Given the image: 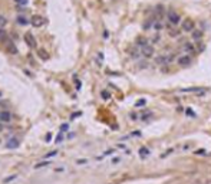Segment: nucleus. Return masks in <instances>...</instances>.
I'll list each match as a JSON object with an SVG mask.
<instances>
[{
  "label": "nucleus",
  "mask_w": 211,
  "mask_h": 184,
  "mask_svg": "<svg viewBox=\"0 0 211 184\" xmlns=\"http://www.w3.org/2000/svg\"><path fill=\"white\" fill-rule=\"evenodd\" d=\"M194 28H195V23L193 22L191 19H185V20L181 23L183 32H194Z\"/></svg>",
  "instance_id": "nucleus-5"
},
{
  "label": "nucleus",
  "mask_w": 211,
  "mask_h": 184,
  "mask_svg": "<svg viewBox=\"0 0 211 184\" xmlns=\"http://www.w3.org/2000/svg\"><path fill=\"white\" fill-rule=\"evenodd\" d=\"M68 130H69V125H68V124H62V125H60V131H68Z\"/></svg>",
  "instance_id": "nucleus-25"
},
{
  "label": "nucleus",
  "mask_w": 211,
  "mask_h": 184,
  "mask_svg": "<svg viewBox=\"0 0 211 184\" xmlns=\"http://www.w3.org/2000/svg\"><path fill=\"white\" fill-rule=\"evenodd\" d=\"M102 98L103 99H109V98H111V94H109L108 91H102Z\"/></svg>",
  "instance_id": "nucleus-22"
},
{
  "label": "nucleus",
  "mask_w": 211,
  "mask_h": 184,
  "mask_svg": "<svg viewBox=\"0 0 211 184\" xmlns=\"http://www.w3.org/2000/svg\"><path fill=\"white\" fill-rule=\"evenodd\" d=\"M178 34H180L178 30H171V32H170V36H171V38H177Z\"/></svg>",
  "instance_id": "nucleus-24"
},
{
  "label": "nucleus",
  "mask_w": 211,
  "mask_h": 184,
  "mask_svg": "<svg viewBox=\"0 0 211 184\" xmlns=\"http://www.w3.org/2000/svg\"><path fill=\"white\" fill-rule=\"evenodd\" d=\"M175 60V55H161V56H158L157 59H155V62L160 63V65H168V63H172Z\"/></svg>",
  "instance_id": "nucleus-4"
},
{
  "label": "nucleus",
  "mask_w": 211,
  "mask_h": 184,
  "mask_svg": "<svg viewBox=\"0 0 211 184\" xmlns=\"http://www.w3.org/2000/svg\"><path fill=\"white\" fill-rule=\"evenodd\" d=\"M183 49H184V52H185V53H188V55H193V53H195V48H194V45H193V43H184Z\"/></svg>",
  "instance_id": "nucleus-10"
},
{
  "label": "nucleus",
  "mask_w": 211,
  "mask_h": 184,
  "mask_svg": "<svg viewBox=\"0 0 211 184\" xmlns=\"http://www.w3.org/2000/svg\"><path fill=\"white\" fill-rule=\"evenodd\" d=\"M11 120V114L9 111H1L0 112V121L1 122H9Z\"/></svg>",
  "instance_id": "nucleus-9"
},
{
  "label": "nucleus",
  "mask_w": 211,
  "mask_h": 184,
  "mask_svg": "<svg viewBox=\"0 0 211 184\" xmlns=\"http://www.w3.org/2000/svg\"><path fill=\"white\" fill-rule=\"evenodd\" d=\"M30 23H32V26L34 28H40V26H43V23H45V19L39 14H33L32 19H30Z\"/></svg>",
  "instance_id": "nucleus-7"
},
{
  "label": "nucleus",
  "mask_w": 211,
  "mask_h": 184,
  "mask_svg": "<svg viewBox=\"0 0 211 184\" xmlns=\"http://www.w3.org/2000/svg\"><path fill=\"white\" fill-rule=\"evenodd\" d=\"M14 2L19 4H27V0H14Z\"/></svg>",
  "instance_id": "nucleus-26"
},
{
  "label": "nucleus",
  "mask_w": 211,
  "mask_h": 184,
  "mask_svg": "<svg viewBox=\"0 0 211 184\" xmlns=\"http://www.w3.org/2000/svg\"><path fill=\"white\" fill-rule=\"evenodd\" d=\"M206 91L204 88H187V89H183V92H201Z\"/></svg>",
  "instance_id": "nucleus-16"
},
{
  "label": "nucleus",
  "mask_w": 211,
  "mask_h": 184,
  "mask_svg": "<svg viewBox=\"0 0 211 184\" xmlns=\"http://www.w3.org/2000/svg\"><path fill=\"white\" fill-rule=\"evenodd\" d=\"M7 39H9L7 33H6L4 30H0V43H4V42H6Z\"/></svg>",
  "instance_id": "nucleus-15"
},
{
  "label": "nucleus",
  "mask_w": 211,
  "mask_h": 184,
  "mask_svg": "<svg viewBox=\"0 0 211 184\" xmlns=\"http://www.w3.org/2000/svg\"><path fill=\"white\" fill-rule=\"evenodd\" d=\"M76 162H78V164H85V162H86V160H78Z\"/></svg>",
  "instance_id": "nucleus-30"
},
{
  "label": "nucleus",
  "mask_w": 211,
  "mask_h": 184,
  "mask_svg": "<svg viewBox=\"0 0 211 184\" xmlns=\"http://www.w3.org/2000/svg\"><path fill=\"white\" fill-rule=\"evenodd\" d=\"M167 20H168V28H177L178 24H181V16L175 10H170L167 13Z\"/></svg>",
  "instance_id": "nucleus-1"
},
{
  "label": "nucleus",
  "mask_w": 211,
  "mask_h": 184,
  "mask_svg": "<svg viewBox=\"0 0 211 184\" xmlns=\"http://www.w3.org/2000/svg\"><path fill=\"white\" fill-rule=\"evenodd\" d=\"M6 147H7V148H17V147H19V140H17L16 137L10 138V140L7 141V144H6Z\"/></svg>",
  "instance_id": "nucleus-11"
},
{
  "label": "nucleus",
  "mask_w": 211,
  "mask_h": 184,
  "mask_svg": "<svg viewBox=\"0 0 211 184\" xmlns=\"http://www.w3.org/2000/svg\"><path fill=\"white\" fill-rule=\"evenodd\" d=\"M118 162H121V158H119V157H116V158H114V160H112V164H118Z\"/></svg>",
  "instance_id": "nucleus-28"
},
{
  "label": "nucleus",
  "mask_w": 211,
  "mask_h": 184,
  "mask_svg": "<svg viewBox=\"0 0 211 184\" xmlns=\"http://www.w3.org/2000/svg\"><path fill=\"white\" fill-rule=\"evenodd\" d=\"M138 49H139V52H141L142 58H145V59H148V58H151L152 55H154V46L151 45V43L144 45V46H139Z\"/></svg>",
  "instance_id": "nucleus-2"
},
{
  "label": "nucleus",
  "mask_w": 211,
  "mask_h": 184,
  "mask_svg": "<svg viewBox=\"0 0 211 184\" xmlns=\"http://www.w3.org/2000/svg\"><path fill=\"white\" fill-rule=\"evenodd\" d=\"M6 23H7V19H6L1 13H0V28H4L6 26Z\"/></svg>",
  "instance_id": "nucleus-19"
},
{
  "label": "nucleus",
  "mask_w": 211,
  "mask_h": 184,
  "mask_svg": "<svg viewBox=\"0 0 211 184\" xmlns=\"http://www.w3.org/2000/svg\"><path fill=\"white\" fill-rule=\"evenodd\" d=\"M3 45L6 46V50L9 52L10 55H16L17 52H19V50H17V48H16V45H14V43H13L10 39H7L4 43H3Z\"/></svg>",
  "instance_id": "nucleus-8"
},
{
  "label": "nucleus",
  "mask_w": 211,
  "mask_h": 184,
  "mask_svg": "<svg viewBox=\"0 0 211 184\" xmlns=\"http://www.w3.org/2000/svg\"><path fill=\"white\" fill-rule=\"evenodd\" d=\"M131 120H132V121H137V120H138L137 114H131Z\"/></svg>",
  "instance_id": "nucleus-29"
},
{
  "label": "nucleus",
  "mask_w": 211,
  "mask_h": 184,
  "mask_svg": "<svg viewBox=\"0 0 211 184\" xmlns=\"http://www.w3.org/2000/svg\"><path fill=\"white\" fill-rule=\"evenodd\" d=\"M149 154V150L147 148V147H142V148H139V155H142V157H145V155Z\"/></svg>",
  "instance_id": "nucleus-17"
},
{
  "label": "nucleus",
  "mask_w": 211,
  "mask_h": 184,
  "mask_svg": "<svg viewBox=\"0 0 211 184\" xmlns=\"http://www.w3.org/2000/svg\"><path fill=\"white\" fill-rule=\"evenodd\" d=\"M190 63H191V55H188V53H184V55H181V56L177 58V65L178 66H181V68L188 66Z\"/></svg>",
  "instance_id": "nucleus-3"
},
{
  "label": "nucleus",
  "mask_w": 211,
  "mask_h": 184,
  "mask_svg": "<svg viewBox=\"0 0 211 184\" xmlns=\"http://www.w3.org/2000/svg\"><path fill=\"white\" fill-rule=\"evenodd\" d=\"M49 162H50V161H43V162H39V164H36V168H39V167H45V166H47V164H49Z\"/></svg>",
  "instance_id": "nucleus-23"
},
{
  "label": "nucleus",
  "mask_w": 211,
  "mask_h": 184,
  "mask_svg": "<svg viewBox=\"0 0 211 184\" xmlns=\"http://www.w3.org/2000/svg\"><path fill=\"white\" fill-rule=\"evenodd\" d=\"M24 42H26V45L29 46V48H32V49H34L36 46H37V42H36V39H34V36L30 32H27V33H24Z\"/></svg>",
  "instance_id": "nucleus-6"
},
{
  "label": "nucleus",
  "mask_w": 211,
  "mask_h": 184,
  "mask_svg": "<svg viewBox=\"0 0 211 184\" xmlns=\"http://www.w3.org/2000/svg\"><path fill=\"white\" fill-rule=\"evenodd\" d=\"M17 23H19V24H22V26H24V24H27V23H29V20L24 16H17Z\"/></svg>",
  "instance_id": "nucleus-14"
},
{
  "label": "nucleus",
  "mask_w": 211,
  "mask_h": 184,
  "mask_svg": "<svg viewBox=\"0 0 211 184\" xmlns=\"http://www.w3.org/2000/svg\"><path fill=\"white\" fill-rule=\"evenodd\" d=\"M57 154V151L55 150V151H52V152H49V154H46V157H53V155H56Z\"/></svg>",
  "instance_id": "nucleus-27"
},
{
  "label": "nucleus",
  "mask_w": 211,
  "mask_h": 184,
  "mask_svg": "<svg viewBox=\"0 0 211 184\" xmlns=\"http://www.w3.org/2000/svg\"><path fill=\"white\" fill-rule=\"evenodd\" d=\"M0 130H1V125H0Z\"/></svg>",
  "instance_id": "nucleus-31"
},
{
  "label": "nucleus",
  "mask_w": 211,
  "mask_h": 184,
  "mask_svg": "<svg viewBox=\"0 0 211 184\" xmlns=\"http://www.w3.org/2000/svg\"><path fill=\"white\" fill-rule=\"evenodd\" d=\"M201 38H203V32L201 30H194L193 32V39L194 40H200Z\"/></svg>",
  "instance_id": "nucleus-13"
},
{
  "label": "nucleus",
  "mask_w": 211,
  "mask_h": 184,
  "mask_svg": "<svg viewBox=\"0 0 211 184\" xmlns=\"http://www.w3.org/2000/svg\"><path fill=\"white\" fill-rule=\"evenodd\" d=\"M147 105V99L145 98H142V99H138L137 104H135V106H145Z\"/></svg>",
  "instance_id": "nucleus-18"
},
{
  "label": "nucleus",
  "mask_w": 211,
  "mask_h": 184,
  "mask_svg": "<svg viewBox=\"0 0 211 184\" xmlns=\"http://www.w3.org/2000/svg\"><path fill=\"white\" fill-rule=\"evenodd\" d=\"M37 55H39L40 59H43V60H46V59H49V53L46 50H43V49H39L37 50Z\"/></svg>",
  "instance_id": "nucleus-12"
},
{
  "label": "nucleus",
  "mask_w": 211,
  "mask_h": 184,
  "mask_svg": "<svg viewBox=\"0 0 211 184\" xmlns=\"http://www.w3.org/2000/svg\"><path fill=\"white\" fill-rule=\"evenodd\" d=\"M152 29H155V30H161V29H164V24L161 22H155L154 26H152Z\"/></svg>",
  "instance_id": "nucleus-20"
},
{
  "label": "nucleus",
  "mask_w": 211,
  "mask_h": 184,
  "mask_svg": "<svg viewBox=\"0 0 211 184\" xmlns=\"http://www.w3.org/2000/svg\"><path fill=\"white\" fill-rule=\"evenodd\" d=\"M185 114L188 115V116H191V118H195V112L193 111L191 108H187V111H185Z\"/></svg>",
  "instance_id": "nucleus-21"
}]
</instances>
